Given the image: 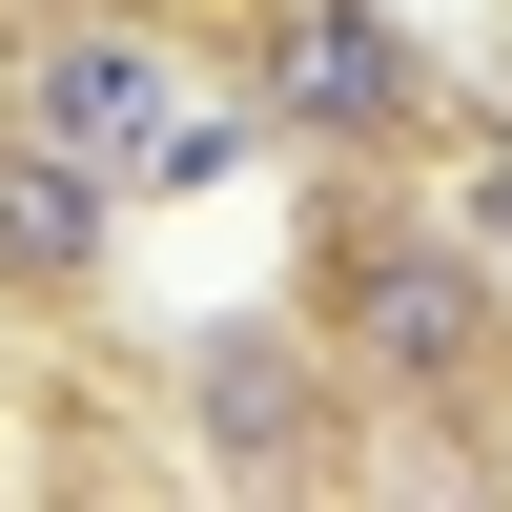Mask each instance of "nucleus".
<instances>
[{"label":"nucleus","instance_id":"obj_1","mask_svg":"<svg viewBox=\"0 0 512 512\" xmlns=\"http://www.w3.org/2000/svg\"><path fill=\"white\" fill-rule=\"evenodd\" d=\"M21 123H41V144H82L103 185H205V164H226V123H205V82H164L144 41H41Z\"/></svg>","mask_w":512,"mask_h":512},{"label":"nucleus","instance_id":"obj_2","mask_svg":"<svg viewBox=\"0 0 512 512\" xmlns=\"http://www.w3.org/2000/svg\"><path fill=\"white\" fill-rule=\"evenodd\" d=\"M328 308H349V349L390 390H472L492 369V267H451V246H328Z\"/></svg>","mask_w":512,"mask_h":512},{"label":"nucleus","instance_id":"obj_3","mask_svg":"<svg viewBox=\"0 0 512 512\" xmlns=\"http://www.w3.org/2000/svg\"><path fill=\"white\" fill-rule=\"evenodd\" d=\"M267 103L308 123V144H410V123H431V62H410L369 0H287L267 21Z\"/></svg>","mask_w":512,"mask_h":512},{"label":"nucleus","instance_id":"obj_4","mask_svg":"<svg viewBox=\"0 0 512 512\" xmlns=\"http://www.w3.org/2000/svg\"><path fill=\"white\" fill-rule=\"evenodd\" d=\"M0 287H103V164L82 144H0Z\"/></svg>","mask_w":512,"mask_h":512},{"label":"nucleus","instance_id":"obj_5","mask_svg":"<svg viewBox=\"0 0 512 512\" xmlns=\"http://www.w3.org/2000/svg\"><path fill=\"white\" fill-rule=\"evenodd\" d=\"M205 410H226V472H308V451H287V349H226Z\"/></svg>","mask_w":512,"mask_h":512},{"label":"nucleus","instance_id":"obj_6","mask_svg":"<svg viewBox=\"0 0 512 512\" xmlns=\"http://www.w3.org/2000/svg\"><path fill=\"white\" fill-rule=\"evenodd\" d=\"M472 246H492V267H512V144L472 164Z\"/></svg>","mask_w":512,"mask_h":512}]
</instances>
